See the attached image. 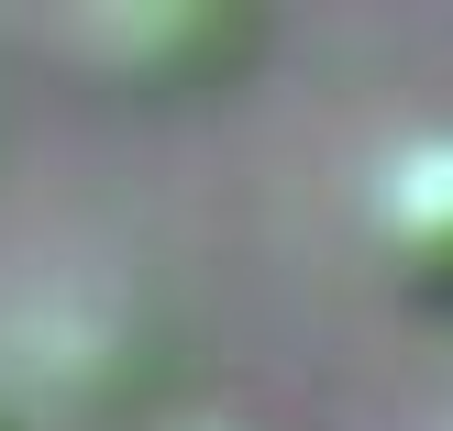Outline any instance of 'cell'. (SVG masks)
<instances>
[{
  "label": "cell",
  "instance_id": "2",
  "mask_svg": "<svg viewBox=\"0 0 453 431\" xmlns=\"http://www.w3.org/2000/svg\"><path fill=\"white\" fill-rule=\"evenodd\" d=\"M0 431H12V420H0Z\"/></svg>",
  "mask_w": 453,
  "mask_h": 431
},
{
  "label": "cell",
  "instance_id": "1",
  "mask_svg": "<svg viewBox=\"0 0 453 431\" xmlns=\"http://www.w3.org/2000/svg\"><path fill=\"white\" fill-rule=\"evenodd\" d=\"M365 243L410 299L453 310V122L410 133V144L376 155L365 177Z\"/></svg>",
  "mask_w": 453,
  "mask_h": 431
}]
</instances>
